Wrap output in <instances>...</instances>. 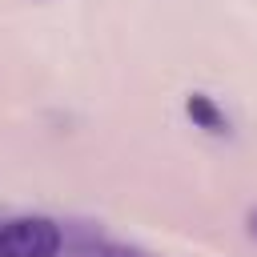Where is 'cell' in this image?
<instances>
[{
  "instance_id": "6da1fadb",
  "label": "cell",
  "mask_w": 257,
  "mask_h": 257,
  "mask_svg": "<svg viewBox=\"0 0 257 257\" xmlns=\"http://www.w3.org/2000/svg\"><path fill=\"white\" fill-rule=\"evenodd\" d=\"M60 229L48 217H16L0 225V257H56Z\"/></svg>"
},
{
  "instance_id": "7a4b0ae2",
  "label": "cell",
  "mask_w": 257,
  "mask_h": 257,
  "mask_svg": "<svg viewBox=\"0 0 257 257\" xmlns=\"http://www.w3.org/2000/svg\"><path fill=\"white\" fill-rule=\"evenodd\" d=\"M185 112L193 116V124L197 128H205V133H225L229 124H225V112L213 104V96H205V92H193V96H185Z\"/></svg>"
},
{
  "instance_id": "3957f363",
  "label": "cell",
  "mask_w": 257,
  "mask_h": 257,
  "mask_svg": "<svg viewBox=\"0 0 257 257\" xmlns=\"http://www.w3.org/2000/svg\"><path fill=\"white\" fill-rule=\"evenodd\" d=\"M76 257H133V253L120 249V245H108V241H92V245L76 249Z\"/></svg>"
},
{
  "instance_id": "277c9868",
  "label": "cell",
  "mask_w": 257,
  "mask_h": 257,
  "mask_svg": "<svg viewBox=\"0 0 257 257\" xmlns=\"http://www.w3.org/2000/svg\"><path fill=\"white\" fill-rule=\"evenodd\" d=\"M249 225H253V233H257V209H253V213H249Z\"/></svg>"
}]
</instances>
